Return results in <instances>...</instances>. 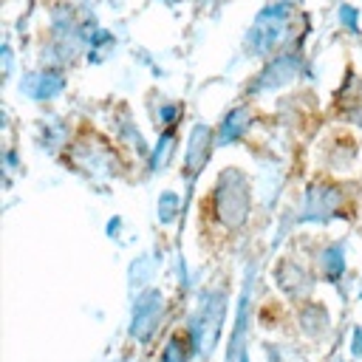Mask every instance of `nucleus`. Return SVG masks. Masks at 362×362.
I'll list each match as a JSON object with an SVG mask.
<instances>
[{
    "instance_id": "nucleus-4",
    "label": "nucleus",
    "mask_w": 362,
    "mask_h": 362,
    "mask_svg": "<svg viewBox=\"0 0 362 362\" xmlns=\"http://www.w3.org/2000/svg\"><path fill=\"white\" fill-rule=\"evenodd\" d=\"M206 150H209V130L204 124H195L192 139H189V150H187V175H189V184L198 175V170L206 164Z\"/></svg>"
},
{
    "instance_id": "nucleus-5",
    "label": "nucleus",
    "mask_w": 362,
    "mask_h": 362,
    "mask_svg": "<svg viewBox=\"0 0 362 362\" xmlns=\"http://www.w3.org/2000/svg\"><path fill=\"white\" fill-rule=\"evenodd\" d=\"M294 74H297V62H294L291 57H286V59H277L274 65H269V71H263V74L257 76V82H255V90L277 88V85L288 82Z\"/></svg>"
},
{
    "instance_id": "nucleus-10",
    "label": "nucleus",
    "mask_w": 362,
    "mask_h": 362,
    "mask_svg": "<svg viewBox=\"0 0 362 362\" xmlns=\"http://www.w3.org/2000/svg\"><path fill=\"white\" fill-rule=\"evenodd\" d=\"M354 356H362V328H354V348H351Z\"/></svg>"
},
{
    "instance_id": "nucleus-8",
    "label": "nucleus",
    "mask_w": 362,
    "mask_h": 362,
    "mask_svg": "<svg viewBox=\"0 0 362 362\" xmlns=\"http://www.w3.org/2000/svg\"><path fill=\"white\" fill-rule=\"evenodd\" d=\"M161 362H187V354H184V348H181V339L175 337L167 348H164V354H161Z\"/></svg>"
},
{
    "instance_id": "nucleus-3",
    "label": "nucleus",
    "mask_w": 362,
    "mask_h": 362,
    "mask_svg": "<svg viewBox=\"0 0 362 362\" xmlns=\"http://www.w3.org/2000/svg\"><path fill=\"white\" fill-rule=\"evenodd\" d=\"M158 314H161V294L158 291H144L136 305H133V322H130V334L141 342H147L153 337V331L158 328Z\"/></svg>"
},
{
    "instance_id": "nucleus-1",
    "label": "nucleus",
    "mask_w": 362,
    "mask_h": 362,
    "mask_svg": "<svg viewBox=\"0 0 362 362\" xmlns=\"http://www.w3.org/2000/svg\"><path fill=\"white\" fill-rule=\"evenodd\" d=\"M235 178V170L223 173L221 175V187H218V215L223 223L229 226H238L243 218H246V209H249V195H246V187H243V178L238 175Z\"/></svg>"
},
{
    "instance_id": "nucleus-6",
    "label": "nucleus",
    "mask_w": 362,
    "mask_h": 362,
    "mask_svg": "<svg viewBox=\"0 0 362 362\" xmlns=\"http://www.w3.org/2000/svg\"><path fill=\"white\" fill-rule=\"evenodd\" d=\"M246 122H249V113H246V110H232V113L223 119V127H221V141H223V144H226V141H235V139L243 133Z\"/></svg>"
},
{
    "instance_id": "nucleus-2",
    "label": "nucleus",
    "mask_w": 362,
    "mask_h": 362,
    "mask_svg": "<svg viewBox=\"0 0 362 362\" xmlns=\"http://www.w3.org/2000/svg\"><path fill=\"white\" fill-rule=\"evenodd\" d=\"M221 320H223V300L221 297H206L201 314L192 320V339H195L198 351H204V354L212 351V345L218 339V331H221Z\"/></svg>"
},
{
    "instance_id": "nucleus-9",
    "label": "nucleus",
    "mask_w": 362,
    "mask_h": 362,
    "mask_svg": "<svg viewBox=\"0 0 362 362\" xmlns=\"http://www.w3.org/2000/svg\"><path fill=\"white\" fill-rule=\"evenodd\" d=\"M173 209H175V195L173 192H164L161 195V212H158V218L161 221H170L173 218Z\"/></svg>"
},
{
    "instance_id": "nucleus-7",
    "label": "nucleus",
    "mask_w": 362,
    "mask_h": 362,
    "mask_svg": "<svg viewBox=\"0 0 362 362\" xmlns=\"http://www.w3.org/2000/svg\"><path fill=\"white\" fill-rule=\"evenodd\" d=\"M322 263H325V272H328V277H337V274H342V246H331V249L322 255Z\"/></svg>"
}]
</instances>
